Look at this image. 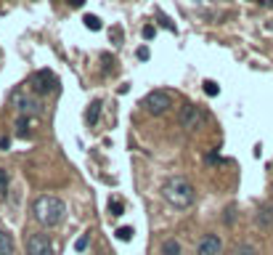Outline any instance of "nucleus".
<instances>
[{
  "label": "nucleus",
  "instance_id": "nucleus-1",
  "mask_svg": "<svg viewBox=\"0 0 273 255\" xmlns=\"http://www.w3.org/2000/svg\"><path fill=\"white\" fill-rule=\"evenodd\" d=\"M32 213H35V221H38L40 226H58L64 221V213H66V205L58 200V197L53 194H43L35 200L32 205Z\"/></svg>",
  "mask_w": 273,
  "mask_h": 255
},
{
  "label": "nucleus",
  "instance_id": "nucleus-2",
  "mask_svg": "<svg viewBox=\"0 0 273 255\" xmlns=\"http://www.w3.org/2000/svg\"><path fill=\"white\" fill-rule=\"evenodd\" d=\"M162 197H164V202H167V205L178 207V210H186V207L194 205V186L183 176H173V178L164 181Z\"/></svg>",
  "mask_w": 273,
  "mask_h": 255
},
{
  "label": "nucleus",
  "instance_id": "nucleus-3",
  "mask_svg": "<svg viewBox=\"0 0 273 255\" xmlns=\"http://www.w3.org/2000/svg\"><path fill=\"white\" fill-rule=\"evenodd\" d=\"M144 107H146L149 114L159 117V114H164V112L173 107V96L167 93V90H151V93L144 99Z\"/></svg>",
  "mask_w": 273,
  "mask_h": 255
},
{
  "label": "nucleus",
  "instance_id": "nucleus-4",
  "mask_svg": "<svg viewBox=\"0 0 273 255\" xmlns=\"http://www.w3.org/2000/svg\"><path fill=\"white\" fill-rule=\"evenodd\" d=\"M11 104L19 109L21 117H29V114H40L43 112V104L40 99H35V96H27L24 90H16L14 96H11Z\"/></svg>",
  "mask_w": 273,
  "mask_h": 255
},
{
  "label": "nucleus",
  "instance_id": "nucleus-5",
  "mask_svg": "<svg viewBox=\"0 0 273 255\" xmlns=\"http://www.w3.org/2000/svg\"><path fill=\"white\" fill-rule=\"evenodd\" d=\"M29 85L35 88V93H51V90H56V75L51 72V69H38L32 77H29Z\"/></svg>",
  "mask_w": 273,
  "mask_h": 255
},
{
  "label": "nucleus",
  "instance_id": "nucleus-6",
  "mask_svg": "<svg viewBox=\"0 0 273 255\" xmlns=\"http://www.w3.org/2000/svg\"><path fill=\"white\" fill-rule=\"evenodd\" d=\"M201 120H204V112H201V107H196V104H186L181 109V128L183 131H196L201 125Z\"/></svg>",
  "mask_w": 273,
  "mask_h": 255
},
{
  "label": "nucleus",
  "instance_id": "nucleus-7",
  "mask_svg": "<svg viewBox=\"0 0 273 255\" xmlns=\"http://www.w3.org/2000/svg\"><path fill=\"white\" fill-rule=\"evenodd\" d=\"M27 255H56V250L45 234H32L27 239Z\"/></svg>",
  "mask_w": 273,
  "mask_h": 255
},
{
  "label": "nucleus",
  "instance_id": "nucleus-8",
  "mask_svg": "<svg viewBox=\"0 0 273 255\" xmlns=\"http://www.w3.org/2000/svg\"><path fill=\"white\" fill-rule=\"evenodd\" d=\"M223 252V242L215 234H204L196 247V255H220Z\"/></svg>",
  "mask_w": 273,
  "mask_h": 255
},
{
  "label": "nucleus",
  "instance_id": "nucleus-9",
  "mask_svg": "<svg viewBox=\"0 0 273 255\" xmlns=\"http://www.w3.org/2000/svg\"><path fill=\"white\" fill-rule=\"evenodd\" d=\"M257 226L260 229H273V205H263L257 210Z\"/></svg>",
  "mask_w": 273,
  "mask_h": 255
},
{
  "label": "nucleus",
  "instance_id": "nucleus-10",
  "mask_svg": "<svg viewBox=\"0 0 273 255\" xmlns=\"http://www.w3.org/2000/svg\"><path fill=\"white\" fill-rule=\"evenodd\" d=\"M0 255H14V237L6 229H0Z\"/></svg>",
  "mask_w": 273,
  "mask_h": 255
},
{
  "label": "nucleus",
  "instance_id": "nucleus-11",
  "mask_svg": "<svg viewBox=\"0 0 273 255\" xmlns=\"http://www.w3.org/2000/svg\"><path fill=\"white\" fill-rule=\"evenodd\" d=\"M162 255H181V245H178L175 239H164V245H162Z\"/></svg>",
  "mask_w": 273,
  "mask_h": 255
},
{
  "label": "nucleus",
  "instance_id": "nucleus-12",
  "mask_svg": "<svg viewBox=\"0 0 273 255\" xmlns=\"http://www.w3.org/2000/svg\"><path fill=\"white\" fill-rule=\"evenodd\" d=\"M16 136L19 138H27L29 136V120L27 117H19L16 120Z\"/></svg>",
  "mask_w": 273,
  "mask_h": 255
},
{
  "label": "nucleus",
  "instance_id": "nucleus-13",
  "mask_svg": "<svg viewBox=\"0 0 273 255\" xmlns=\"http://www.w3.org/2000/svg\"><path fill=\"white\" fill-rule=\"evenodd\" d=\"M98 114H101V101H93L90 109H88V122L96 125V122H98Z\"/></svg>",
  "mask_w": 273,
  "mask_h": 255
},
{
  "label": "nucleus",
  "instance_id": "nucleus-14",
  "mask_svg": "<svg viewBox=\"0 0 273 255\" xmlns=\"http://www.w3.org/2000/svg\"><path fill=\"white\" fill-rule=\"evenodd\" d=\"M109 213H112L114 218H120V215L125 213V202H122V200H109Z\"/></svg>",
  "mask_w": 273,
  "mask_h": 255
},
{
  "label": "nucleus",
  "instance_id": "nucleus-15",
  "mask_svg": "<svg viewBox=\"0 0 273 255\" xmlns=\"http://www.w3.org/2000/svg\"><path fill=\"white\" fill-rule=\"evenodd\" d=\"M82 21H85V27H88L90 32H98V29H101V19H98V16H93V14H88Z\"/></svg>",
  "mask_w": 273,
  "mask_h": 255
},
{
  "label": "nucleus",
  "instance_id": "nucleus-16",
  "mask_svg": "<svg viewBox=\"0 0 273 255\" xmlns=\"http://www.w3.org/2000/svg\"><path fill=\"white\" fill-rule=\"evenodd\" d=\"M204 93L207 96H218L220 93V85L215 83V80H204Z\"/></svg>",
  "mask_w": 273,
  "mask_h": 255
},
{
  "label": "nucleus",
  "instance_id": "nucleus-17",
  "mask_svg": "<svg viewBox=\"0 0 273 255\" xmlns=\"http://www.w3.org/2000/svg\"><path fill=\"white\" fill-rule=\"evenodd\" d=\"M133 234H135V231L130 229V226H120V229H117V237H120L122 242H130V239H133Z\"/></svg>",
  "mask_w": 273,
  "mask_h": 255
},
{
  "label": "nucleus",
  "instance_id": "nucleus-18",
  "mask_svg": "<svg viewBox=\"0 0 273 255\" xmlns=\"http://www.w3.org/2000/svg\"><path fill=\"white\" fill-rule=\"evenodd\" d=\"M233 255H257V250H255V245H239Z\"/></svg>",
  "mask_w": 273,
  "mask_h": 255
},
{
  "label": "nucleus",
  "instance_id": "nucleus-19",
  "mask_svg": "<svg viewBox=\"0 0 273 255\" xmlns=\"http://www.w3.org/2000/svg\"><path fill=\"white\" fill-rule=\"evenodd\" d=\"M6 189H8V170L0 168V194H6Z\"/></svg>",
  "mask_w": 273,
  "mask_h": 255
},
{
  "label": "nucleus",
  "instance_id": "nucleus-20",
  "mask_svg": "<svg viewBox=\"0 0 273 255\" xmlns=\"http://www.w3.org/2000/svg\"><path fill=\"white\" fill-rule=\"evenodd\" d=\"M85 247H88V234H82V237H80V239L75 242V250H77V252H82Z\"/></svg>",
  "mask_w": 273,
  "mask_h": 255
},
{
  "label": "nucleus",
  "instance_id": "nucleus-21",
  "mask_svg": "<svg viewBox=\"0 0 273 255\" xmlns=\"http://www.w3.org/2000/svg\"><path fill=\"white\" fill-rule=\"evenodd\" d=\"M157 16H159V21H162V27H167L170 32H175V24H173V21H170L167 16H164V14H162V11H159V14H157Z\"/></svg>",
  "mask_w": 273,
  "mask_h": 255
},
{
  "label": "nucleus",
  "instance_id": "nucleus-22",
  "mask_svg": "<svg viewBox=\"0 0 273 255\" xmlns=\"http://www.w3.org/2000/svg\"><path fill=\"white\" fill-rule=\"evenodd\" d=\"M112 40L114 43H122V27H114L112 29Z\"/></svg>",
  "mask_w": 273,
  "mask_h": 255
},
{
  "label": "nucleus",
  "instance_id": "nucleus-23",
  "mask_svg": "<svg viewBox=\"0 0 273 255\" xmlns=\"http://www.w3.org/2000/svg\"><path fill=\"white\" fill-rule=\"evenodd\" d=\"M154 35H157V29H154L151 24H146V27H144V38H146V40H151Z\"/></svg>",
  "mask_w": 273,
  "mask_h": 255
},
{
  "label": "nucleus",
  "instance_id": "nucleus-24",
  "mask_svg": "<svg viewBox=\"0 0 273 255\" xmlns=\"http://www.w3.org/2000/svg\"><path fill=\"white\" fill-rule=\"evenodd\" d=\"M138 59L146 61V59H149V48H138Z\"/></svg>",
  "mask_w": 273,
  "mask_h": 255
},
{
  "label": "nucleus",
  "instance_id": "nucleus-25",
  "mask_svg": "<svg viewBox=\"0 0 273 255\" xmlns=\"http://www.w3.org/2000/svg\"><path fill=\"white\" fill-rule=\"evenodd\" d=\"M66 3H69V6H72V8H80L82 3H85V0H66Z\"/></svg>",
  "mask_w": 273,
  "mask_h": 255
},
{
  "label": "nucleus",
  "instance_id": "nucleus-26",
  "mask_svg": "<svg viewBox=\"0 0 273 255\" xmlns=\"http://www.w3.org/2000/svg\"><path fill=\"white\" fill-rule=\"evenodd\" d=\"M8 146H11V141H8V138H0V149H3V152H6Z\"/></svg>",
  "mask_w": 273,
  "mask_h": 255
}]
</instances>
